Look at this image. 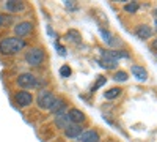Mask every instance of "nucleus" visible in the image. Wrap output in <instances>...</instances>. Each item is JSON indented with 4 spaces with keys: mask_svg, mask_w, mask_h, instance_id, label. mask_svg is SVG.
Instances as JSON below:
<instances>
[{
    "mask_svg": "<svg viewBox=\"0 0 157 142\" xmlns=\"http://www.w3.org/2000/svg\"><path fill=\"white\" fill-rule=\"evenodd\" d=\"M68 115H69L71 123H74V125H80V123L85 120V114H83L80 109H77V108L69 109V111H68Z\"/></svg>",
    "mask_w": 157,
    "mask_h": 142,
    "instance_id": "nucleus-9",
    "label": "nucleus"
},
{
    "mask_svg": "<svg viewBox=\"0 0 157 142\" xmlns=\"http://www.w3.org/2000/svg\"><path fill=\"white\" fill-rule=\"evenodd\" d=\"M109 52L116 62H118V59H127L129 57V54L124 52V51H109Z\"/></svg>",
    "mask_w": 157,
    "mask_h": 142,
    "instance_id": "nucleus-17",
    "label": "nucleus"
},
{
    "mask_svg": "<svg viewBox=\"0 0 157 142\" xmlns=\"http://www.w3.org/2000/svg\"><path fill=\"white\" fill-rule=\"evenodd\" d=\"M132 74L137 77L138 81H146L148 79V71L140 67V65H132Z\"/></svg>",
    "mask_w": 157,
    "mask_h": 142,
    "instance_id": "nucleus-14",
    "label": "nucleus"
},
{
    "mask_svg": "<svg viewBox=\"0 0 157 142\" xmlns=\"http://www.w3.org/2000/svg\"><path fill=\"white\" fill-rule=\"evenodd\" d=\"M33 29V24L29 22V21H24V22H19L14 25V35L17 38H22V36H27Z\"/></svg>",
    "mask_w": 157,
    "mask_h": 142,
    "instance_id": "nucleus-6",
    "label": "nucleus"
},
{
    "mask_svg": "<svg viewBox=\"0 0 157 142\" xmlns=\"http://www.w3.org/2000/svg\"><path fill=\"white\" fill-rule=\"evenodd\" d=\"M2 25H3V16L0 14V27H2Z\"/></svg>",
    "mask_w": 157,
    "mask_h": 142,
    "instance_id": "nucleus-25",
    "label": "nucleus"
},
{
    "mask_svg": "<svg viewBox=\"0 0 157 142\" xmlns=\"http://www.w3.org/2000/svg\"><path fill=\"white\" fill-rule=\"evenodd\" d=\"M71 68H69V65H63L61 68H60V76L61 77H69L71 76Z\"/></svg>",
    "mask_w": 157,
    "mask_h": 142,
    "instance_id": "nucleus-20",
    "label": "nucleus"
},
{
    "mask_svg": "<svg viewBox=\"0 0 157 142\" xmlns=\"http://www.w3.org/2000/svg\"><path fill=\"white\" fill-rule=\"evenodd\" d=\"M44 57H46L44 51L39 49V47H32L25 52V62H27L30 67H39L44 62Z\"/></svg>",
    "mask_w": 157,
    "mask_h": 142,
    "instance_id": "nucleus-2",
    "label": "nucleus"
},
{
    "mask_svg": "<svg viewBox=\"0 0 157 142\" xmlns=\"http://www.w3.org/2000/svg\"><path fill=\"white\" fill-rule=\"evenodd\" d=\"M124 10L127 11V13H137V10H138V3L137 2H132V3H126L124 5Z\"/></svg>",
    "mask_w": 157,
    "mask_h": 142,
    "instance_id": "nucleus-19",
    "label": "nucleus"
},
{
    "mask_svg": "<svg viewBox=\"0 0 157 142\" xmlns=\"http://www.w3.org/2000/svg\"><path fill=\"white\" fill-rule=\"evenodd\" d=\"M55 125H57V128H60V130H66V128L71 125V120H69L68 112L55 114Z\"/></svg>",
    "mask_w": 157,
    "mask_h": 142,
    "instance_id": "nucleus-8",
    "label": "nucleus"
},
{
    "mask_svg": "<svg viewBox=\"0 0 157 142\" xmlns=\"http://www.w3.org/2000/svg\"><path fill=\"white\" fill-rule=\"evenodd\" d=\"M64 109H66V103H64L63 99H60V98H55V103L52 104V108L49 109L52 114H60V112H64Z\"/></svg>",
    "mask_w": 157,
    "mask_h": 142,
    "instance_id": "nucleus-15",
    "label": "nucleus"
},
{
    "mask_svg": "<svg viewBox=\"0 0 157 142\" xmlns=\"http://www.w3.org/2000/svg\"><path fill=\"white\" fill-rule=\"evenodd\" d=\"M55 103V96L52 95L49 90H39L38 93V98H36V104L39 109H44V111H49L52 108V104Z\"/></svg>",
    "mask_w": 157,
    "mask_h": 142,
    "instance_id": "nucleus-3",
    "label": "nucleus"
},
{
    "mask_svg": "<svg viewBox=\"0 0 157 142\" xmlns=\"http://www.w3.org/2000/svg\"><path fill=\"white\" fill-rule=\"evenodd\" d=\"M25 47V41L17 36H8L0 40V52L3 55H14Z\"/></svg>",
    "mask_w": 157,
    "mask_h": 142,
    "instance_id": "nucleus-1",
    "label": "nucleus"
},
{
    "mask_svg": "<svg viewBox=\"0 0 157 142\" xmlns=\"http://www.w3.org/2000/svg\"><path fill=\"white\" fill-rule=\"evenodd\" d=\"M14 101L17 103L21 108H27V106H30L32 103L35 101V98H33V95L30 92H27V90H21V92H17L14 95Z\"/></svg>",
    "mask_w": 157,
    "mask_h": 142,
    "instance_id": "nucleus-5",
    "label": "nucleus"
},
{
    "mask_svg": "<svg viewBox=\"0 0 157 142\" xmlns=\"http://www.w3.org/2000/svg\"><path fill=\"white\" fill-rule=\"evenodd\" d=\"M5 8L10 13H19V11H24L25 10V3L24 2H19V0H10V2L5 3Z\"/></svg>",
    "mask_w": 157,
    "mask_h": 142,
    "instance_id": "nucleus-13",
    "label": "nucleus"
},
{
    "mask_svg": "<svg viewBox=\"0 0 157 142\" xmlns=\"http://www.w3.org/2000/svg\"><path fill=\"white\" fill-rule=\"evenodd\" d=\"M113 79H115L116 82H126L129 77H127V73H126V71H116L115 76H113Z\"/></svg>",
    "mask_w": 157,
    "mask_h": 142,
    "instance_id": "nucleus-18",
    "label": "nucleus"
},
{
    "mask_svg": "<svg viewBox=\"0 0 157 142\" xmlns=\"http://www.w3.org/2000/svg\"><path fill=\"white\" fill-rule=\"evenodd\" d=\"M77 139L78 142H99V134L94 130H90V131H83Z\"/></svg>",
    "mask_w": 157,
    "mask_h": 142,
    "instance_id": "nucleus-12",
    "label": "nucleus"
},
{
    "mask_svg": "<svg viewBox=\"0 0 157 142\" xmlns=\"http://www.w3.org/2000/svg\"><path fill=\"white\" fill-rule=\"evenodd\" d=\"M101 35H102L104 38H105V41H107V43H112V35H110L109 32H105V30H101Z\"/></svg>",
    "mask_w": 157,
    "mask_h": 142,
    "instance_id": "nucleus-22",
    "label": "nucleus"
},
{
    "mask_svg": "<svg viewBox=\"0 0 157 142\" xmlns=\"http://www.w3.org/2000/svg\"><path fill=\"white\" fill-rule=\"evenodd\" d=\"M135 35L140 38V40H149V38L152 36V29L146 24H141L135 29Z\"/></svg>",
    "mask_w": 157,
    "mask_h": 142,
    "instance_id": "nucleus-10",
    "label": "nucleus"
},
{
    "mask_svg": "<svg viewBox=\"0 0 157 142\" xmlns=\"http://www.w3.org/2000/svg\"><path fill=\"white\" fill-rule=\"evenodd\" d=\"M17 85L22 88H33V87H38V79L32 73H22L17 77Z\"/></svg>",
    "mask_w": 157,
    "mask_h": 142,
    "instance_id": "nucleus-4",
    "label": "nucleus"
},
{
    "mask_svg": "<svg viewBox=\"0 0 157 142\" xmlns=\"http://www.w3.org/2000/svg\"><path fill=\"white\" fill-rule=\"evenodd\" d=\"M154 27H155V32H157V19H155V24H154Z\"/></svg>",
    "mask_w": 157,
    "mask_h": 142,
    "instance_id": "nucleus-26",
    "label": "nucleus"
},
{
    "mask_svg": "<svg viewBox=\"0 0 157 142\" xmlns=\"http://www.w3.org/2000/svg\"><path fill=\"white\" fill-rule=\"evenodd\" d=\"M82 133H83V128L80 125H74V123H71L66 130H64V136L69 137V139H77Z\"/></svg>",
    "mask_w": 157,
    "mask_h": 142,
    "instance_id": "nucleus-11",
    "label": "nucleus"
},
{
    "mask_svg": "<svg viewBox=\"0 0 157 142\" xmlns=\"http://www.w3.org/2000/svg\"><path fill=\"white\" fill-rule=\"evenodd\" d=\"M121 95V88H118V87H113L110 90H107L105 93H104V96H105L107 99H115L116 96H120Z\"/></svg>",
    "mask_w": 157,
    "mask_h": 142,
    "instance_id": "nucleus-16",
    "label": "nucleus"
},
{
    "mask_svg": "<svg viewBox=\"0 0 157 142\" xmlns=\"http://www.w3.org/2000/svg\"><path fill=\"white\" fill-rule=\"evenodd\" d=\"M68 40H72V41H75V43H78L80 41V35H78V32H75V30H71V32H68Z\"/></svg>",
    "mask_w": 157,
    "mask_h": 142,
    "instance_id": "nucleus-21",
    "label": "nucleus"
},
{
    "mask_svg": "<svg viewBox=\"0 0 157 142\" xmlns=\"http://www.w3.org/2000/svg\"><path fill=\"white\" fill-rule=\"evenodd\" d=\"M99 77H101V79H99V82H98V84L94 85V88H93V90H96L98 87H101V85H102L104 82H105V79H104V77H102V76H99Z\"/></svg>",
    "mask_w": 157,
    "mask_h": 142,
    "instance_id": "nucleus-23",
    "label": "nucleus"
},
{
    "mask_svg": "<svg viewBox=\"0 0 157 142\" xmlns=\"http://www.w3.org/2000/svg\"><path fill=\"white\" fill-rule=\"evenodd\" d=\"M152 47H154V49H157V38H155V40L152 41Z\"/></svg>",
    "mask_w": 157,
    "mask_h": 142,
    "instance_id": "nucleus-24",
    "label": "nucleus"
},
{
    "mask_svg": "<svg viewBox=\"0 0 157 142\" xmlns=\"http://www.w3.org/2000/svg\"><path fill=\"white\" fill-rule=\"evenodd\" d=\"M99 63H101L102 68H107V70H115L116 65H118V62L110 55L109 51H107V52H102V57L99 59Z\"/></svg>",
    "mask_w": 157,
    "mask_h": 142,
    "instance_id": "nucleus-7",
    "label": "nucleus"
}]
</instances>
